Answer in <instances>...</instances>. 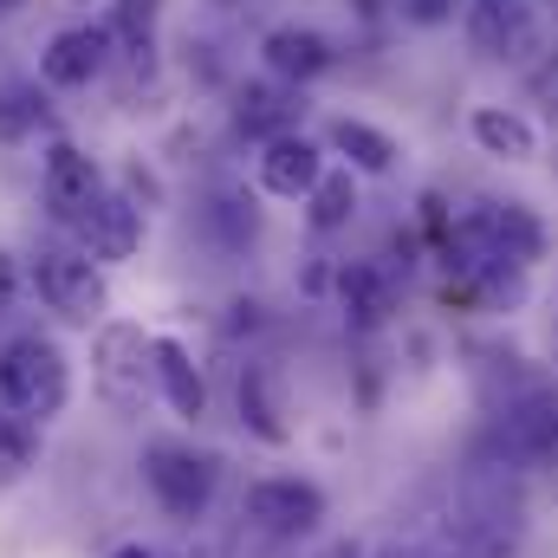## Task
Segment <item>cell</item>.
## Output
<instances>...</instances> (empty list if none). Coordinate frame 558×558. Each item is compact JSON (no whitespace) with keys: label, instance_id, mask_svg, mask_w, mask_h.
Returning a JSON list of instances; mask_svg holds the SVG:
<instances>
[{"label":"cell","instance_id":"23","mask_svg":"<svg viewBox=\"0 0 558 558\" xmlns=\"http://www.w3.org/2000/svg\"><path fill=\"white\" fill-rule=\"evenodd\" d=\"M39 124V85H0V143H20Z\"/></svg>","mask_w":558,"mask_h":558},{"label":"cell","instance_id":"24","mask_svg":"<svg viewBox=\"0 0 558 558\" xmlns=\"http://www.w3.org/2000/svg\"><path fill=\"white\" fill-rule=\"evenodd\" d=\"M208 221H215V228H228V247H241V241H254V202H234V195H215V208H208Z\"/></svg>","mask_w":558,"mask_h":558},{"label":"cell","instance_id":"12","mask_svg":"<svg viewBox=\"0 0 558 558\" xmlns=\"http://www.w3.org/2000/svg\"><path fill=\"white\" fill-rule=\"evenodd\" d=\"M260 59H267V72L279 85H312V78L331 72V39L312 33V26H274L260 39Z\"/></svg>","mask_w":558,"mask_h":558},{"label":"cell","instance_id":"13","mask_svg":"<svg viewBox=\"0 0 558 558\" xmlns=\"http://www.w3.org/2000/svg\"><path fill=\"white\" fill-rule=\"evenodd\" d=\"M149 377H156L162 403H169L182 422H202V416H208V384H202L195 357H189L175 338H149Z\"/></svg>","mask_w":558,"mask_h":558},{"label":"cell","instance_id":"11","mask_svg":"<svg viewBox=\"0 0 558 558\" xmlns=\"http://www.w3.org/2000/svg\"><path fill=\"white\" fill-rule=\"evenodd\" d=\"M318 175H325V149H318V143H305L299 131L267 137V149H260V189H267V195L305 202V195L318 189Z\"/></svg>","mask_w":558,"mask_h":558},{"label":"cell","instance_id":"25","mask_svg":"<svg viewBox=\"0 0 558 558\" xmlns=\"http://www.w3.org/2000/svg\"><path fill=\"white\" fill-rule=\"evenodd\" d=\"M403 13L416 26H441V20H454V0H403Z\"/></svg>","mask_w":558,"mask_h":558},{"label":"cell","instance_id":"26","mask_svg":"<svg viewBox=\"0 0 558 558\" xmlns=\"http://www.w3.org/2000/svg\"><path fill=\"white\" fill-rule=\"evenodd\" d=\"M533 98H539V105H546V111L558 118V52L546 59V65H539V72H533Z\"/></svg>","mask_w":558,"mask_h":558},{"label":"cell","instance_id":"4","mask_svg":"<svg viewBox=\"0 0 558 558\" xmlns=\"http://www.w3.org/2000/svg\"><path fill=\"white\" fill-rule=\"evenodd\" d=\"M500 468H546L558 461V390H520L487 435Z\"/></svg>","mask_w":558,"mask_h":558},{"label":"cell","instance_id":"20","mask_svg":"<svg viewBox=\"0 0 558 558\" xmlns=\"http://www.w3.org/2000/svg\"><path fill=\"white\" fill-rule=\"evenodd\" d=\"M474 143L487 149V156H507V162H526L539 137H533V124L520 118V111H500V105H481L474 111Z\"/></svg>","mask_w":558,"mask_h":558},{"label":"cell","instance_id":"30","mask_svg":"<svg viewBox=\"0 0 558 558\" xmlns=\"http://www.w3.org/2000/svg\"><path fill=\"white\" fill-rule=\"evenodd\" d=\"M351 7H357V13H364V20H371V13H377V7H384V0H351Z\"/></svg>","mask_w":558,"mask_h":558},{"label":"cell","instance_id":"27","mask_svg":"<svg viewBox=\"0 0 558 558\" xmlns=\"http://www.w3.org/2000/svg\"><path fill=\"white\" fill-rule=\"evenodd\" d=\"M13 299H20V267H13V254L0 247V318L13 312Z\"/></svg>","mask_w":558,"mask_h":558},{"label":"cell","instance_id":"22","mask_svg":"<svg viewBox=\"0 0 558 558\" xmlns=\"http://www.w3.org/2000/svg\"><path fill=\"white\" fill-rule=\"evenodd\" d=\"M33 454H39V428L0 403V481H20L33 468Z\"/></svg>","mask_w":558,"mask_h":558},{"label":"cell","instance_id":"2","mask_svg":"<svg viewBox=\"0 0 558 558\" xmlns=\"http://www.w3.org/2000/svg\"><path fill=\"white\" fill-rule=\"evenodd\" d=\"M520 539V507L494 500V494H468L454 500V513H441L422 539V558H507Z\"/></svg>","mask_w":558,"mask_h":558},{"label":"cell","instance_id":"28","mask_svg":"<svg viewBox=\"0 0 558 558\" xmlns=\"http://www.w3.org/2000/svg\"><path fill=\"white\" fill-rule=\"evenodd\" d=\"M118 7H124V13H156L162 0H118Z\"/></svg>","mask_w":558,"mask_h":558},{"label":"cell","instance_id":"19","mask_svg":"<svg viewBox=\"0 0 558 558\" xmlns=\"http://www.w3.org/2000/svg\"><path fill=\"white\" fill-rule=\"evenodd\" d=\"M331 149H338L344 169H357V175H390V169H397V143L384 137L377 124H364V118H338V124H331Z\"/></svg>","mask_w":558,"mask_h":558},{"label":"cell","instance_id":"10","mask_svg":"<svg viewBox=\"0 0 558 558\" xmlns=\"http://www.w3.org/2000/svg\"><path fill=\"white\" fill-rule=\"evenodd\" d=\"M105 59H111V33L105 26H65L39 52V78L59 85V92H78V85H92L105 72Z\"/></svg>","mask_w":558,"mask_h":558},{"label":"cell","instance_id":"31","mask_svg":"<svg viewBox=\"0 0 558 558\" xmlns=\"http://www.w3.org/2000/svg\"><path fill=\"white\" fill-rule=\"evenodd\" d=\"M546 7H553V13H558V0H546Z\"/></svg>","mask_w":558,"mask_h":558},{"label":"cell","instance_id":"21","mask_svg":"<svg viewBox=\"0 0 558 558\" xmlns=\"http://www.w3.org/2000/svg\"><path fill=\"white\" fill-rule=\"evenodd\" d=\"M351 208H357V169H325V175H318V189L305 195V221H312L318 234L344 228V221H351Z\"/></svg>","mask_w":558,"mask_h":558},{"label":"cell","instance_id":"5","mask_svg":"<svg viewBox=\"0 0 558 558\" xmlns=\"http://www.w3.org/2000/svg\"><path fill=\"white\" fill-rule=\"evenodd\" d=\"M33 286H39L46 312H59L65 325H92V318L111 305L98 260H92V254H78V247H46V254L33 260Z\"/></svg>","mask_w":558,"mask_h":558},{"label":"cell","instance_id":"3","mask_svg":"<svg viewBox=\"0 0 558 558\" xmlns=\"http://www.w3.org/2000/svg\"><path fill=\"white\" fill-rule=\"evenodd\" d=\"M215 474H221L215 454H202V448H189V441H149V448H143V481H149V494H156V507H162L169 520L208 513Z\"/></svg>","mask_w":558,"mask_h":558},{"label":"cell","instance_id":"7","mask_svg":"<svg viewBox=\"0 0 558 558\" xmlns=\"http://www.w3.org/2000/svg\"><path fill=\"white\" fill-rule=\"evenodd\" d=\"M39 195L52 208L59 228H72L98 195H105V169L78 149V143H46V169H39Z\"/></svg>","mask_w":558,"mask_h":558},{"label":"cell","instance_id":"15","mask_svg":"<svg viewBox=\"0 0 558 558\" xmlns=\"http://www.w3.org/2000/svg\"><path fill=\"white\" fill-rule=\"evenodd\" d=\"M143 357H149V338L137 325H105V338H98V390L111 403H137L143 397Z\"/></svg>","mask_w":558,"mask_h":558},{"label":"cell","instance_id":"29","mask_svg":"<svg viewBox=\"0 0 558 558\" xmlns=\"http://www.w3.org/2000/svg\"><path fill=\"white\" fill-rule=\"evenodd\" d=\"M111 558H156V553H149V546H118Z\"/></svg>","mask_w":558,"mask_h":558},{"label":"cell","instance_id":"1","mask_svg":"<svg viewBox=\"0 0 558 558\" xmlns=\"http://www.w3.org/2000/svg\"><path fill=\"white\" fill-rule=\"evenodd\" d=\"M65 397H72V364L52 338L26 331L0 351V403L7 410H20L26 422H46L65 410Z\"/></svg>","mask_w":558,"mask_h":558},{"label":"cell","instance_id":"14","mask_svg":"<svg viewBox=\"0 0 558 558\" xmlns=\"http://www.w3.org/2000/svg\"><path fill=\"white\" fill-rule=\"evenodd\" d=\"M338 292H344V318H351L357 331H377V325L397 312V299H403L390 260H351V267L338 274Z\"/></svg>","mask_w":558,"mask_h":558},{"label":"cell","instance_id":"16","mask_svg":"<svg viewBox=\"0 0 558 558\" xmlns=\"http://www.w3.org/2000/svg\"><path fill=\"white\" fill-rule=\"evenodd\" d=\"M292 410H286V377L274 364H247L241 371V422L267 441V448H286L292 441Z\"/></svg>","mask_w":558,"mask_h":558},{"label":"cell","instance_id":"6","mask_svg":"<svg viewBox=\"0 0 558 558\" xmlns=\"http://www.w3.org/2000/svg\"><path fill=\"white\" fill-rule=\"evenodd\" d=\"M247 526H260L267 539H305V533H318V520H325V494H318V481H299V474H267V481H254L247 487Z\"/></svg>","mask_w":558,"mask_h":558},{"label":"cell","instance_id":"18","mask_svg":"<svg viewBox=\"0 0 558 558\" xmlns=\"http://www.w3.org/2000/svg\"><path fill=\"white\" fill-rule=\"evenodd\" d=\"M481 221H487L494 247H500L513 267H533V260H539V247H546V228H539V215H533L526 202H494V208H481Z\"/></svg>","mask_w":558,"mask_h":558},{"label":"cell","instance_id":"8","mask_svg":"<svg viewBox=\"0 0 558 558\" xmlns=\"http://www.w3.org/2000/svg\"><path fill=\"white\" fill-rule=\"evenodd\" d=\"M72 234L85 241V254L92 260H131L143 241V208L131 195H118V189H105L78 221H72Z\"/></svg>","mask_w":558,"mask_h":558},{"label":"cell","instance_id":"9","mask_svg":"<svg viewBox=\"0 0 558 558\" xmlns=\"http://www.w3.org/2000/svg\"><path fill=\"white\" fill-rule=\"evenodd\" d=\"M468 46L481 59L533 52V0H468Z\"/></svg>","mask_w":558,"mask_h":558},{"label":"cell","instance_id":"17","mask_svg":"<svg viewBox=\"0 0 558 558\" xmlns=\"http://www.w3.org/2000/svg\"><path fill=\"white\" fill-rule=\"evenodd\" d=\"M299 124V92H286L274 78H260V85H241V98H234V131L241 137H286Z\"/></svg>","mask_w":558,"mask_h":558}]
</instances>
